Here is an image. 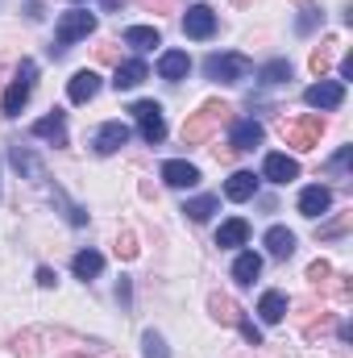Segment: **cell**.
Returning <instances> with one entry per match:
<instances>
[{
    "mask_svg": "<svg viewBox=\"0 0 353 358\" xmlns=\"http://www.w3.org/2000/svg\"><path fill=\"white\" fill-rule=\"evenodd\" d=\"M266 250H270V259H291L295 255V234L287 225H270L266 229Z\"/></svg>",
    "mask_w": 353,
    "mask_h": 358,
    "instance_id": "ac0fdd59",
    "label": "cell"
},
{
    "mask_svg": "<svg viewBox=\"0 0 353 358\" xmlns=\"http://www.w3.org/2000/svg\"><path fill=\"white\" fill-rule=\"evenodd\" d=\"M329 279H333V267H329L324 259H316V263L308 267V283H312V287H329Z\"/></svg>",
    "mask_w": 353,
    "mask_h": 358,
    "instance_id": "1f68e13d",
    "label": "cell"
},
{
    "mask_svg": "<svg viewBox=\"0 0 353 358\" xmlns=\"http://www.w3.org/2000/svg\"><path fill=\"white\" fill-rule=\"evenodd\" d=\"M91 29H96V13H88V8H71V13H63V17H59V25H54V46H50V55L59 59L71 42L88 38Z\"/></svg>",
    "mask_w": 353,
    "mask_h": 358,
    "instance_id": "7a4b0ae2",
    "label": "cell"
},
{
    "mask_svg": "<svg viewBox=\"0 0 353 358\" xmlns=\"http://www.w3.org/2000/svg\"><path fill=\"white\" fill-rule=\"evenodd\" d=\"M13 355L17 358H38V338H33V334H17V338H13Z\"/></svg>",
    "mask_w": 353,
    "mask_h": 358,
    "instance_id": "4dcf8cb0",
    "label": "cell"
},
{
    "mask_svg": "<svg viewBox=\"0 0 353 358\" xmlns=\"http://www.w3.org/2000/svg\"><path fill=\"white\" fill-rule=\"evenodd\" d=\"M33 80H38V63H21V71H17V80L8 84L4 92V100H0V108H4V117H17L25 104H29V92H33Z\"/></svg>",
    "mask_w": 353,
    "mask_h": 358,
    "instance_id": "5b68a950",
    "label": "cell"
},
{
    "mask_svg": "<svg viewBox=\"0 0 353 358\" xmlns=\"http://www.w3.org/2000/svg\"><path fill=\"white\" fill-rule=\"evenodd\" d=\"M54 283H59V275H54V271H50V267H38V287H54Z\"/></svg>",
    "mask_w": 353,
    "mask_h": 358,
    "instance_id": "f35d334b",
    "label": "cell"
},
{
    "mask_svg": "<svg viewBox=\"0 0 353 358\" xmlns=\"http://www.w3.org/2000/svg\"><path fill=\"white\" fill-rule=\"evenodd\" d=\"M229 104L225 100H208V104H200V113H191L187 121H183V146H200V142H208V134L216 129V125H225L229 121Z\"/></svg>",
    "mask_w": 353,
    "mask_h": 358,
    "instance_id": "6da1fadb",
    "label": "cell"
},
{
    "mask_svg": "<svg viewBox=\"0 0 353 358\" xmlns=\"http://www.w3.org/2000/svg\"><path fill=\"white\" fill-rule=\"evenodd\" d=\"M117 259H137V238L133 234H121L117 238Z\"/></svg>",
    "mask_w": 353,
    "mask_h": 358,
    "instance_id": "d6a6232c",
    "label": "cell"
},
{
    "mask_svg": "<svg viewBox=\"0 0 353 358\" xmlns=\"http://www.w3.org/2000/svg\"><path fill=\"white\" fill-rule=\"evenodd\" d=\"M246 242H250V221L246 217H233V221H225L216 229V246L220 250H233V246H246Z\"/></svg>",
    "mask_w": 353,
    "mask_h": 358,
    "instance_id": "9a60e30c",
    "label": "cell"
},
{
    "mask_svg": "<svg viewBox=\"0 0 353 358\" xmlns=\"http://www.w3.org/2000/svg\"><path fill=\"white\" fill-rule=\"evenodd\" d=\"M250 71H254V63L246 55H208V63H204V76L216 84H241V80H250Z\"/></svg>",
    "mask_w": 353,
    "mask_h": 358,
    "instance_id": "3957f363",
    "label": "cell"
},
{
    "mask_svg": "<svg viewBox=\"0 0 353 358\" xmlns=\"http://www.w3.org/2000/svg\"><path fill=\"white\" fill-rule=\"evenodd\" d=\"M233 4H241V8H246V4H254V0H233Z\"/></svg>",
    "mask_w": 353,
    "mask_h": 358,
    "instance_id": "b9f144b4",
    "label": "cell"
},
{
    "mask_svg": "<svg viewBox=\"0 0 353 358\" xmlns=\"http://www.w3.org/2000/svg\"><path fill=\"white\" fill-rule=\"evenodd\" d=\"M8 159H13V167H17L21 176H29V179H42V176H46V171H42V163H38L25 146H13V150H8Z\"/></svg>",
    "mask_w": 353,
    "mask_h": 358,
    "instance_id": "4316f807",
    "label": "cell"
},
{
    "mask_svg": "<svg viewBox=\"0 0 353 358\" xmlns=\"http://www.w3.org/2000/svg\"><path fill=\"white\" fill-rule=\"evenodd\" d=\"M150 76V67L142 63V59H129V63H117V76H112V88L117 92H129V88H137L142 80Z\"/></svg>",
    "mask_w": 353,
    "mask_h": 358,
    "instance_id": "e0dca14e",
    "label": "cell"
},
{
    "mask_svg": "<svg viewBox=\"0 0 353 358\" xmlns=\"http://www.w3.org/2000/svg\"><path fill=\"white\" fill-rule=\"evenodd\" d=\"M287 80H291V63L287 59H270L262 71H258V84H266V88H278Z\"/></svg>",
    "mask_w": 353,
    "mask_h": 358,
    "instance_id": "d4e9b609",
    "label": "cell"
},
{
    "mask_svg": "<svg viewBox=\"0 0 353 358\" xmlns=\"http://www.w3.org/2000/svg\"><path fill=\"white\" fill-rule=\"evenodd\" d=\"M125 46H133V50H154V46H163V34H158L154 25H129V29H125Z\"/></svg>",
    "mask_w": 353,
    "mask_h": 358,
    "instance_id": "44dd1931",
    "label": "cell"
},
{
    "mask_svg": "<svg viewBox=\"0 0 353 358\" xmlns=\"http://www.w3.org/2000/svg\"><path fill=\"white\" fill-rule=\"evenodd\" d=\"M333 46H337V38H324L316 50H312V59H308V67H312V76H320L324 80V71L333 67Z\"/></svg>",
    "mask_w": 353,
    "mask_h": 358,
    "instance_id": "83f0119b",
    "label": "cell"
},
{
    "mask_svg": "<svg viewBox=\"0 0 353 358\" xmlns=\"http://www.w3.org/2000/svg\"><path fill=\"white\" fill-rule=\"evenodd\" d=\"M262 179H270V183H291V179H299V163L287 159V155H266Z\"/></svg>",
    "mask_w": 353,
    "mask_h": 358,
    "instance_id": "5bb4252c",
    "label": "cell"
},
{
    "mask_svg": "<svg viewBox=\"0 0 353 358\" xmlns=\"http://www.w3.org/2000/svg\"><path fill=\"white\" fill-rule=\"evenodd\" d=\"M29 134H33V138H46V142H54V146H67V117L54 108L50 117L33 121V125H29Z\"/></svg>",
    "mask_w": 353,
    "mask_h": 358,
    "instance_id": "4fadbf2b",
    "label": "cell"
},
{
    "mask_svg": "<svg viewBox=\"0 0 353 358\" xmlns=\"http://www.w3.org/2000/svg\"><path fill=\"white\" fill-rule=\"evenodd\" d=\"M187 71H191V59H187V50H167V55L158 59V76H163V80H171V84L187 80Z\"/></svg>",
    "mask_w": 353,
    "mask_h": 358,
    "instance_id": "d6986e66",
    "label": "cell"
},
{
    "mask_svg": "<svg viewBox=\"0 0 353 358\" xmlns=\"http://www.w3.org/2000/svg\"><path fill=\"white\" fill-rule=\"evenodd\" d=\"M320 17H324V13H316V8H303V17L295 21V29H299V34H312V29L320 25Z\"/></svg>",
    "mask_w": 353,
    "mask_h": 358,
    "instance_id": "e575fe53",
    "label": "cell"
},
{
    "mask_svg": "<svg viewBox=\"0 0 353 358\" xmlns=\"http://www.w3.org/2000/svg\"><path fill=\"white\" fill-rule=\"evenodd\" d=\"M121 4H125V0H104V8H121Z\"/></svg>",
    "mask_w": 353,
    "mask_h": 358,
    "instance_id": "60d3db41",
    "label": "cell"
},
{
    "mask_svg": "<svg viewBox=\"0 0 353 358\" xmlns=\"http://www.w3.org/2000/svg\"><path fill=\"white\" fill-rule=\"evenodd\" d=\"M262 275V259L254 255V250H246V255H237V263H233V279L241 283V287H250L254 279Z\"/></svg>",
    "mask_w": 353,
    "mask_h": 358,
    "instance_id": "cb8c5ba5",
    "label": "cell"
},
{
    "mask_svg": "<svg viewBox=\"0 0 353 358\" xmlns=\"http://www.w3.org/2000/svg\"><path fill=\"white\" fill-rule=\"evenodd\" d=\"M237 329L246 334V342H250V346H262V334L254 329V321H246V317H241V325H237Z\"/></svg>",
    "mask_w": 353,
    "mask_h": 358,
    "instance_id": "d590c367",
    "label": "cell"
},
{
    "mask_svg": "<svg viewBox=\"0 0 353 358\" xmlns=\"http://www.w3.org/2000/svg\"><path fill=\"white\" fill-rule=\"evenodd\" d=\"M96 59H100V63H117L121 55H117V46H112V42H104V46L96 50Z\"/></svg>",
    "mask_w": 353,
    "mask_h": 358,
    "instance_id": "74e56055",
    "label": "cell"
},
{
    "mask_svg": "<svg viewBox=\"0 0 353 358\" xmlns=\"http://www.w3.org/2000/svg\"><path fill=\"white\" fill-rule=\"evenodd\" d=\"M341 80H353V55L341 63Z\"/></svg>",
    "mask_w": 353,
    "mask_h": 358,
    "instance_id": "ab89813d",
    "label": "cell"
},
{
    "mask_svg": "<svg viewBox=\"0 0 353 358\" xmlns=\"http://www.w3.org/2000/svg\"><path fill=\"white\" fill-rule=\"evenodd\" d=\"M329 208H333V192H329L324 183H312V187L299 192V213H303V217L316 221V217H324Z\"/></svg>",
    "mask_w": 353,
    "mask_h": 358,
    "instance_id": "30bf717a",
    "label": "cell"
},
{
    "mask_svg": "<svg viewBox=\"0 0 353 358\" xmlns=\"http://www.w3.org/2000/svg\"><path fill=\"white\" fill-rule=\"evenodd\" d=\"M142 355H146V358H171V350H167V342L150 329V334L142 338Z\"/></svg>",
    "mask_w": 353,
    "mask_h": 358,
    "instance_id": "f546056e",
    "label": "cell"
},
{
    "mask_svg": "<svg viewBox=\"0 0 353 358\" xmlns=\"http://www.w3.org/2000/svg\"><path fill=\"white\" fill-rule=\"evenodd\" d=\"M266 129L254 121V117H246V121H233V138H229V150H254V146H262Z\"/></svg>",
    "mask_w": 353,
    "mask_h": 358,
    "instance_id": "8fae6325",
    "label": "cell"
},
{
    "mask_svg": "<svg viewBox=\"0 0 353 358\" xmlns=\"http://www.w3.org/2000/svg\"><path fill=\"white\" fill-rule=\"evenodd\" d=\"M96 92H100V76H96V71H88V67H84V71H75V76H71V84H67L71 104H88Z\"/></svg>",
    "mask_w": 353,
    "mask_h": 358,
    "instance_id": "2e32d148",
    "label": "cell"
},
{
    "mask_svg": "<svg viewBox=\"0 0 353 358\" xmlns=\"http://www.w3.org/2000/svg\"><path fill=\"white\" fill-rule=\"evenodd\" d=\"M71 267L80 279H96L100 271H104V255H96V250H80L75 259H71Z\"/></svg>",
    "mask_w": 353,
    "mask_h": 358,
    "instance_id": "484cf974",
    "label": "cell"
},
{
    "mask_svg": "<svg viewBox=\"0 0 353 358\" xmlns=\"http://www.w3.org/2000/svg\"><path fill=\"white\" fill-rule=\"evenodd\" d=\"M254 192H258V176H254V171H233L229 183H225V196H229V200H237V204H241V200H250Z\"/></svg>",
    "mask_w": 353,
    "mask_h": 358,
    "instance_id": "ffe728a7",
    "label": "cell"
},
{
    "mask_svg": "<svg viewBox=\"0 0 353 358\" xmlns=\"http://www.w3.org/2000/svg\"><path fill=\"white\" fill-rule=\"evenodd\" d=\"M208 313H212L220 325H241V308H237L229 296H220V292H216V296H208Z\"/></svg>",
    "mask_w": 353,
    "mask_h": 358,
    "instance_id": "7402d4cb",
    "label": "cell"
},
{
    "mask_svg": "<svg viewBox=\"0 0 353 358\" xmlns=\"http://www.w3.org/2000/svg\"><path fill=\"white\" fill-rule=\"evenodd\" d=\"M163 183H171V187H195L200 183V167L187 163V159H167L163 163Z\"/></svg>",
    "mask_w": 353,
    "mask_h": 358,
    "instance_id": "7c38bea8",
    "label": "cell"
},
{
    "mask_svg": "<svg viewBox=\"0 0 353 358\" xmlns=\"http://www.w3.org/2000/svg\"><path fill=\"white\" fill-rule=\"evenodd\" d=\"M216 208H220V200H216V196H195V200H187V204H183V213H187L195 225H200V221H208Z\"/></svg>",
    "mask_w": 353,
    "mask_h": 358,
    "instance_id": "f1b7e54d",
    "label": "cell"
},
{
    "mask_svg": "<svg viewBox=\"0 0 353 358\" xmlns=\"http://www.w3.org/2000/svg\"><path fill=\"white\" fill-rule=\"evenodd\" d=\"M320 138H324V117H299V121L283 125V142L295 150H316Z\"/></svg>",
    "mask_w": 353,
    "mask_h": 358,
    "instance_id": "277c9868",
    "label": "cell"
},
{
    "mask_svg": "<svg viewBox=\"0 0 353 358\" xmlns=\"http://www.w3.org/2000/svg\"><path fill=\"white\" fill-rule=\"evenodd\" d=\"M299 4H308V0H299Z\"/></svg>",
    "mask_w": 353,
    "mask_h": 358,
    "instance_id": "7bdbcfd3",
    "label": "cell"
},
{
    "mask_svg": "<svg viewBox=\"0 0 353 358\" xmlns=\"http://www.w3.org/2000/svg\"><path fill=\"white\" fill-rule=\"evenodd\" d=\"M129 142V125H121V121H104L100 129H96V155H117L121 146Z\"/></svg>",
    "mask_w": 353,
    "mask_h": 358,
    "instance_id": "9c48e42d",
    "label": "cell"
},
{
    "mask_svg": "<svg viewBox=\"0 0 353 358\" xmlns=\"http://www.w3.org/2000/svg\"><path fill=\"white\" fill-rule=\"evenodd\" d=\"M75 4H80V0H75Z\"/></svg>",
    "mask_w": 353,
    "mask_h": 358,
    "instance_id": "ee69618b",
    "label": "cell"
},
{
    "mask_svg": "<svg viewBox=\"0 0 353 358\" xmlns=\"http://www.w3.org/2000/svg\"><path fill=\"white\" fill-rule=\"evenodd\" d=\"M137 4H146L150 13H175V0H137Z\"/></svg>",
    "mask_w": 353,
    "mask_h": 358,
    "instance_id": "8d00e7d4",
    "label": "cell"
},
{
    "mask_svg": "<svg viewBox=\"0 0 353 358\" xmlns=\"http://www.w3.org/2000/svg\"><path fill=\"white\" fill-rule=\"evenodd\" d=\"M183 34H187V38H195V42L212 38V34H216V13H212L208 4H191V8H187V17H183Z\"/></svg>",
    "mask_w": 353,
    "mask_h": 358,
    "instance_id": "52a82bcc",
    "label": "cell"
},
{
    "mask_svg": "<svg viewBox=\"0 0 353 358\" xmlns=\"http://www.w3.org/2000/svg\"><path fill=\"white\" fill-rule=\"evenodd\" d=\"M133 117H137L142 138H146L150 146H158V142L167 138V117H163V104H158V100H137V104H133Z\"/></svg>",
    "mask_w": 353,
    "mask_h": 358,
    "instance_id": "8992f818",
    "label": "cell"
},
{
    "mask_svg": "<svg viewBox=\"0 0 353 358\" xmlns=\"http://www.w3.org/2000/svg\"><path fill=\"white\" fill-rule=\"evenodd\" d=\"M350 159H353V146H341L337 159L329 163V171H333V176H345V171H350Z\"/></svg>",
    "mask_w": 353,
    "mask_h": 358,
    "instance_id": "836d02e7",
    "label": "cell"
},
{
    "mask_svg": "<svg viewBox=\"0 0 353 358\" xmlns=\"http://www.w3.org/2000/svg\"><path fill=\"white\" fill-rule=\"evenodd\" d=\"M258 317H262L266 325H278L287 317V296L283 292H266L262 300H258Z\"/></svg>",
    "mask_w": 353,
    "mask_h": 358,
    "instance_id": "603a6c76",
    "label": "cell"
},
{
    "mask_svg": "<svg viewBox=\"0 0 353 358\" xmlns=\"http://www.w3.org/2000/svg\"><path fill=\"white\" fill-rule=\"evenodd\" d=\"M341 100H345L341 80H320V84H312L303 92V104H312V108H341Z\"/></svg>",
    "mask_w": 353,
    "mask_h": 358,
    "instance_id": "ba28073f",
    "label": "cell"
}]
</instances>
